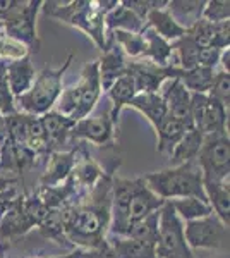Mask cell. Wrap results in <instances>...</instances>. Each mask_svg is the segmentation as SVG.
Returning <instances> with one entry per match:
<instances>
[{"mask_svg": "<svg viewBox=\"0 0 230 258\" xmlns=\"http://www.w3.org/2000/svg\"><path fill=\"white\" fill-rule=\"evenodd\" d=\"M127 73L134 80L137 93H160L163 83L167 80H177L181 69L172 64L167 68H160L151 60L144 59L127 64Z\"/></svg>", "mask_w": 230, "mask_h": 258, "instance_id": "8fae6325", "label": "cell"}, {"mask_svg": "<svg viewBox=\"0 0 230 258\" xmlns=\"http://www.w3.org/2000/svg\"><path fill=\"white\" fill-rule=\"evenodd\" d=\"M100 95H102V85H100L98 60L88 62L83 68L81 78L76 85L62 90L55 103V112L78 122L90 115V112L95 109L96 102L100 100Z\"/></svg>", "mask_w": 230, "mask_h": 258, "instance_id": "277c9868", "label": "cell"}, {"mask_svg": "<svg viewBox=\"0 0 230 258\" xmlns=\"http://www.w3.org/2000/svg\"><path fill=\"white\" fill-rule=\"evenodd\" d=\"M162 98L167 105V112L175 120L184 124L187 129L194 127L191 112V93L184 88V85L179 80H172L165 90H163Z\"/></svg>", "mask_w": 230, "mask_h": 258, "instance_id": "5bb4252c", "label": "cell"}, {"mask_svg": "<svg viewBox=\"0 0 230 258\" xmlns=\"http://www.w3.org/2000/svg\"><path fill=\"white\" fill-rule=\"evenodd\" d=\"M74 164H76V153L74 152H53L48 159L47 170L41 176V188H53L65 182L72 174Z\"/></svg>", "mask_w": 230, "mask_h": 258, "instance_id": "ac0fdd59", "label": "cell"}, {"mask_svg": "<svg viewBox=\"0 0 230 258\" xmlns=\"http://www.w3.org/2000/svg\"><path fill=\"white\" fill-rule=\"evenodd\" d=\"M41 124H43L45 135H47V141L50 150L55 148L57 145H64L65 140L69 138V133L74 126V120L64 117L55 110H50L45 115H41Z\"/></svg>", "mask_w": 230, "mask_h": 258, "instance_id": "4316f807", "label": "cell"}, {"mask_svg": "<svg viewBox=\"0 0 230 258\" xmlns=\"http://www.w3.org/2000/svg\"><path fill=\"white\" fill-rule=\"evenodd\" d=\"M134 189V179H112V202H110V227L114 236H124L129 227L127 210L131 195Z\"/></svg>", "mask_w": 230, "mask_h": 258, "instance_id": "7c38bea8", "label": "cell"}, {"mask_svg": "<svg viewBox=\"0 0 230 258\" xmlns=\"http://www.w3.org/2000/svg\"><path fill=\"white\" fill-rule=\"evenodd\" d=\"M223 50L213 47H199L198 48V66L206 69H215L220 62V55Z\"/></svg>", "mask_w": 230, "mask_h": 258, "instance_id": "b9f144b4", "label": "cell"}, {"mask_svg": "<svg viewBox=\"0 0 230 258\" xmlns=\"http://www.w3.org/2000/svg\"><path fill=\"white\" fill-rule=\"evenodd\" d=\"M213 74H215L213 69H206V68H194L191 71L181 69L177 80L182 83L184 88L189 91V93L208 95L213 83Z\"/></svg>", "mask_w": 230, "mask_h": 258, "instance_id": "4dcf8cb0", "label": "cell"}, {"mask_svg": "<svg viewBox=\"0 0 230 258\" xmlns=\"http://www.w3.org/2000/svg\"><path fill=\"white\" fill-rule=\"evenodd\" d=\"M170 205L174 207L175 214L179 215L181 220H196L203 219L206 215L213 214L211 207L206 202H201L198 198H179V200H170Z\"/></svg>", "mask_w": 230, "mask_h": 258, "instance_id": "1f68e13d", "label": "cell"}, {"mask_svg": "<svg viewBox=\"0 0 230 258\" xmlns=\"http://www.w3.org/2000/svg\"><path fill=\"white\" fill-rule=\"evenodd\" d=\"M31 55L26 45H23L21 41L7 36L4 31H0V62L7 64V62L21 60L24 57Z\"/></svg>", "mask_w": 230, "mask_h": 258, "instance_id": "d590c367", "label": "cell"}, {"mask_svg": "<svg viewBox=\"0 0 230 258\" xmlns=\"http://www.w3.org/2000/svg\"><path fill=\"white\" fill-rule=\"evenodd\" d=\"M43 14L55 18L58 21L79 28L93 41L98 48H107V33H105V12L98 6V0H70V2H41Z\"/></svg>", "mask_w": 230, "mask_h": 258, "instance_id": "3957f363", "label": "cell"}, {"mask_svg": "<svg viewBox=\"0 0 230 258\" xmlns=\"http://www.w3.org/2000/svg\"><path fill=\"white\" fill-rule=\"evenodd\" d=\"M112 181L103 176L86 202L65 209V239L88 249H100L107 243L105 234L110 227Z\"/></svg>", "mask_w": 230, "mask_h": 258, "instance_id": "6da1fadb", "label": "cell"}, {"mask_svg": "<svg viewBox=\"0 0 230 258\" xmlns=\"http://www.w3.org/2000/svg\"><path fill=\"white\" fill-rule=\"evenodd\" d=\"M141 35H143V38H144V55L143 57H146L148 60H151L153 64L160 66V68H167V66L172 64V59H174L172 43H169V41L160 38L153 30H149V28H146V26L143 28Z\"/></svg>", "mask_w": 230, "mask_h": 258, "instance_id": "7402d4cb", "label": "cell"}, {"mask_svg": "<svg viewBox=\"0 0 230 258\" xmlns=\"http://www.w3.org/2000/svg\"><path fill=\"white\" fill-rule=\"evenodd\" d=\"M105 33L120 30V31H131V33H141L144 28V21H141L131 9L119 2L110 12L105 14Z\"/></svg>", "mask_w": 230, "mask_h": 258, "instance_id": "484cf974", "label": "cell"}, {"mask_svg": "<svg viewBox=\"0 0 230 258\" xmlns=\"http://www.w3.org/2000/svg\"><path fill=\"white\" fill-rule=\"evenodd\" d=\"M144 26L149 28V30H153L160 38L169 41V43H174V41L181 40L187 33L186 28H182L181 24L170 16V12L167 9L149 11L148 16H146Z\"/></svg>", "mask_w": 230, "mask_h": 258, "instance_id": "d6986e66", "label": "cell"}, {"mask_svg": "<svg viewBox=\"0 0 230 258\" xmlns=\"http://www.w3.org/2000/svg\"><path fill=\"white\" fill-rule=\"evenodd\" d=\"M41 9L40 0L18 2L16 9L2 19L4 33L11 38L26 45L29 53L40 50V38L36 33V14Z\"/></svg>", "mask_w": 230, "mask_h": 258, "instance_id": "ba28073f", "label": "cell"}, {"mask_svg": "<svg viewBox=\"0 0 230 258\" xmlns=\"http://www.w3.org/2000/svg\"><path fill=\"white\" fill-rule=\"evenodd\" d=\"M186 35L189 36L198 47H211L213 35H215V24L208 23L206 19L201 18L199 21H196L191 28H187Z\"/></svg>", "mask_w": 230, "mask_h": 258, "instance_id": "ab89813d", "label": "cell"}, {"mask_svg": "<svg viewBox=\"0 0 230 258\" xmlns=\"http://www.w3.org/2000/svg\"><path fill=\"white\" fill-rule=\"evenodd\" d=\"M35 78L36 73L31 64V55L6 64V85L14 98L26 93L31 88Z\"/></svg>", "mask_w": 230, "mask_h": 258, "instance_id": "e0dca14e", "label": "cell"}, {"mask_svg": "<svg viewBox=\"0 0 230 258\" xmlns=\"http://www.w3.org/2000/svg\"><path fill=\"white\" fill-rule=\"evenodd\" d=\"M158 258H194L192 249L187 246L184 236V224L175 214L170 202L160 209V222H158L157 239Z\"/></svg>", "mask_w": 230, "mask_h": 258, "instance_id": "52a82bcc", "label": "cell"}, {"mask_svg": "<svg viewBox=\"0 0 230 258\" xmlns=\"http://www.w3.org/2000/svg\"><path fill=\"white\" fill-rule=\"evenodd\" d=\"M114 131L115 124L112 122L110 115H96V117H86L74 122L69 136L76 140H85L96 147H112L114 145Z\"/></svg>", "mask_w": 230, "mask_h": 258, "instance_id": "4fadbf2b", "label": "cell"}, {"mask_svg": "<svg viewBox=\"0 0 230 258\" xmlns=\"http://www.w3.org/2000/svg\"><path fill=\"white\" fill-rule=\"evenodd\" d=\"M143 179L146 186L165 202L179 198H198L208 203L203 186V174L196 160L177 167L149 172L143 176Z\"/></svg>", "mask_w": 230, "mask_h": 258, "instance_id": "7a4b0ae2", "label": "cell"}, {"mask_svg": "<svg viewBox=\"0 0 230 258\" xmlns=\"http://www.w3.org/2000/svg\"><path fill=\"white\" fill-rule=\"evenodd\" d=\"M230 18V2L228 0H210L204 4L203 19L211 24H218Z\"/></svg>", "mask_w": 230, "mask_h": 258, "instance_id": "60d3db41", "label": "cell"}, {"mask_svg": "<svg viewBox=\"0 0 230 258\" xmlns=\"http://www.w3.org/2000/svg\"><path fill=\"white\" fill-rule=\"evenodd\" d=\"M6 141H7V138H6V140L0 138V150H2V147H4V143H6Z\"/></svg>", "mask_w": 230, "mask_h": 258, "instance_id": "f907efd6", "label": "cell"}, {"mask_svg": "<svg viewBox=\"0 0 230 258\" xmlns=\"http://www.w3.org/2000/svg\"><path fill=\"white\" fill-rule=\"evenodd\" d=\"M155 131H157V136H158L157 152L169 157L170 153H172V150L175 148V145L182 140V136L186 135V131H189V129L179 122V120L167 115V117L163 119V122L155 129Z\"/></svg>", "mask_w": 230, "mask_h": 258, "instance_id": "83f0119b", "label": "cell"}, {"mask_svg": "<svg viewBox=\"0 0 230 258\" xmlns=\"http://www.w3.org/2000/svg\"><path fill=\"white\" fill-rule=\"evenodd\" d=\"M184 236L191 249H216L228 244V227L215 214L186 222Z\"/></svg>", "mask_w": 230, "mask_h": 258, "instance_id": "9c48e42d", "label": "cell"}, {"mask_svg": "<svg viewBox=\"0 0 230 258\" xmlns=\"http://www.w3.org/2000/svg\"><path fill=\"white\" fill-rule=\"evenodd\" d=\"M107 40L114 41L117 47H120L124 53L131 57H143L144 55V38L141 33L131 31H110L107 33Z\"/></svg>", "mask_w": 230, "mask_h": 258, "instance_id": "e575fe53", "label": "cell"}, {"mask_svg": "<svg viewBox=\"0 0 230 258\" xmlns=\"http://www.w3.org/2000/svg\"><path fill=\"white\" fill-rule=\"evenodd\" d=\"M204 195H206L208 205L211 207L213 214L218 217L225 226L230 224V191L228 181L221 182H203Z\"/></svg>", "mask_w": 230, "mask_h": 258, "instance_id": "603a6c76", "label": "cell"}, {"mask_svg": "<svg viewBox=\"0 0 230 258\" xmlns=\"http://www.w3.org/2000/svg\"><path fill=\"white\" fill-rule=\"evenodd\" d=\"M18 112V107L14 103V97L11 95L7 85H0V115H9Z\"/></svg>", "mask_w": 230, "mask_h": 258, "instance_id": "ee69618b", "label": "cell"}, {"mask_svg": "<svg viewBox=\"0 0 230 258\" xmlns=\"http://www.w3.org/2000/svg\"><path fill=\"white\" fill-rule=\"evenodd\" d=\"M203 174V182L228 181L230 176V140L228 135H208L196 157Z\"/></svg>", "mask_w": 230, "mask_h": 258, "instance_id": "8992f818", "label": "cell"}, {"mask_svg": "<svg viewBox=\"0 0 230 258\" xmlns=\"http://www.w3.org/2000/svg\"><path fill=\"white\" fill-rule=\"evenodd\" d=\"M208 97L215 98L216 102H220L225 109H228L230 105V74L225 71H218L213 74V83L211 88L208 91Z\"/></svg>", "mask_w": 230, "mask_h": 258, "instance_id": "f35d334b", "label": "cell"}, {"mask_svg": "<svg viewBox=\"0 0 230 258\" xmlns=\"http://www.w3.org/2000/svg\"><path fill=\"white\" fill-rule=\"evenodd\" d=\"M228 60H230V50L227 48V50H223V52H221L220 62H218V64H221V71H225V73H228V69H230Z\"/></svg>", "mask_w": 230, "mask_h": 258, "instance_id": "bcb514c9", "label": "cell"}, {"mask_svg": "<svg viewBox=\"0 0 230 258\" xmlns=\"http://www.w3.org/2000/svg\"><path fill=\"white\" fill-rule=\"evenodd\" d=\"M64 217H65V209L60 210H50L48 217L43 220V224L40 226L43 236L55 239L57 243H62L65 239L64 234Z\"/></svg>", "mask_w": 230, "mask_h": 258, "instance_id": "74e56055", "label": "cell"}, {"mask_svg": "<svg viewBox=\"0 0 230 258\" xmlns=\"http://www.w3.org/2000/svg\"><path fill=\"white\" fill-rule=\"evenodd\" d=\"M158 222H160V210L153 212L148 217L131 224V226L127 227V231H125L124 238H131V239L141 241V243H149L157 246Z\"/></svg>", "mask_w": 230, "mask_h": 258, "instance_id": "f546056e", "label": "cell"}, {"mask_svg": "<svg viewBox=\"0 0 230 258\" xmlns=\"http://www.w3.org/2000/svg\"><path fill=\"white\" fill-rule=\"evenodd\" d=\"M174 53H175V62L174 66L182 71H191L198 66V45L192 41L189 36H182L181 40L172 43Z\"/></svg>", "mask_w": 230, "mask_h": 258, "instance_id": "d6a6232c", "label": "cell"}, {"mask_svg": "<svg viewBox=\"0 0 230 258\" xmlns=\"http://www.w3.org/2000/svg\"><path fill=\"white\" fill-rule=\"evenodd\" d=\"M4 83H6V64L0 62V85H4Z\"/></svg>", "mask_w": 230, "mask_h": 258, "instance_id": "681fc988", "label": "cell"}, {"mask_svg": "<svg viewBox=\"0 0 230 258\" xmlns=\"http://www.w3.org/2000/svg\"><path fill=\"white\" fill-rule=\"evenodd\" d=\"M136 95H137V91H136L134 80H132V76L129 73H125L122 78H119V80L110 86L108 97L112 100V110L108 112V115H110L112 122H114L115 126L119 124L120 110H122L124 107H127L129 102H131Z\"/></svg>", "mask_w": 230, "mask_h": 258, "instance_id": "44dd1931", "label": "cell"}, {"mask_svg": "<svg viewBox=\"0 0 230 258\" xmlns=\"http://www.w3.org/2000/svg\"><path fill=\"white\" fill-rule=\"evenodd\" d=\"M192 122L203 136L228 135V109L208 95L191 93Z\"/></svg>", "mask_w": 230, "mask_h": 258, "instance_id": "30bf717a", "label": "cell"}, {"mask_svg": "<svg viewBox=\"0 0 230 258\" xmlns=\"http://www.w3.org/2000/svg\"><path fill=\"white\" fill-rule=\"evenodd\" d=\"M18 2L19 0H0V19H4L9 12L14 11Z\"/></svg>", "mask_w": 230, "mask_h": 258, "instance_id": "f6af8a7d", "label": "cell"}, {"mask_svg": "<svg viewBox=\"0 0 230 258\" xmlns=\"http://www.w3.org/2000/svg\"><path fill=\"white\" fill-rule=\"evenodd\" d=\"M72 182L74 186H81V188H90L93 189L95 184L103 177V172L98 165L91 160V157H85V160L76 162L72 169Z\"/></svg>", "mask_w": 230, "mask_h": 258, "instance_id": "836d02e7", "label": "cell"}, {"mask_svg": "<svg viewBox=\"0 0 230 258\" xmlns=\"http://www.w3.org/2000/svg\"><path fill=\"white\" fill-rule=\"evenodd\" d=\"M230 45V21L215 24V35H213L211 47L218 50H227Z\"/></svg>", "mask_w": 230, "mask_h": 258, "instance_id": "7bdbcfd3", "label": "cell"}, {"mask_svg": "<svg viewBox=\"0 0 230 258\" xmlns=\"http://www.w3.org/2000/svg\"><path fill=\"white\" fill-rule=\"evenodd\" d=\"M203 138H204L203 133L198 131L196 127L186 131L182 140L175 145L172 153L169 155L170 167H177V165L187 164V162H194L199 153V148H201V145H203Z\"/></svg>", "mask_w": 230, "mask_h": 258, "instance_id": "cb8c5ba5", "label": "cell"}, {"mask_svg": "<svg viewBox=\"0 0 230 258\" xmlns=\"http://www.w3.org/2000/svg\"><path fill=\"white\" fill-rule=\"evenodd\" d=\"M72 59L74 55L70 53L67 60L62 64V68L53 69L50 66L43 68L40 74H36L31 88L24 95L14 98V103H18L23 114L41 117L55 107L57 100L62 93V80H64V74L69 69Z\"/></svg>", "mask_w": 230, "mask_h": 258, "instance_id": "5b68a950", "label": "cell"}, {"mask_svg": "<svg viewBox=\"0 0 230 258\" xmlns=\"http://www.w3.org/2000/svg\"><path fill=\"white\" fill-rule=\"evenodd\" d=\"M131 109H136L137 112L144 115L151 122V126L157 129L163 122V119L169 115L167 105L163 102L160 93H137L134 98L129 102Z\"/></svg>", "mask_w": 230, "mask_h": 258, "instance_id": "ffe728a7", "label": "cell"}, {"mask_svg": "<svg viewBox=\"0 0 230 258\" xmlns=\"http://www.w3.org/2000/svg\"><path fill=\"white\" fill-rule=\"evenodd\" d=\"M127 73V62L124 59V52L114 41L107 40V48L103 50L102 59L98 60L100 85L103 91H108L110 86Z\"/></svg>", "mask_w": 230, "mask_h": 258, "instance_id": "2e32d148", "label": "cell"}, {"mask_svg": "<svg viewBox=\"0 0 230 258\" xmlns=\"http://www.w3.org/2000/svg\"><path fill=\"white\" fill-rule=\"evenodd\" d=\"M163 205H165V200L157 197V195L146 186L143 177L134 179V189H132L131 202H129V210H127L129 226L137 222V220L148 217L153 212L160 210Z\"/></svg>", "mask_w": 230, "mask_h": 258, "instance_id": "9a60e30c", "label": "cell"}, {"mask_svg": "<svg viewBox=\"0 0 230 258\" xmlns=\"http://www.w3.org/2000/svg\"><path fill=\"white\" fill-rule=\"evenodd\" d=\"M204 0H196V2H184V0H174L169 2L167 11L170 12V16L181 24L182 28H191L196 21L203 18V9H204Z\"/></svg>", "mask_w": 230, "mask_h": 258, "instance_id": "f1b7e54d", "label": "cell"}, {"mask_svg": "<svg viewBox=\"0 0 230 258\" xmlns=\"http://www.w3.org/2000/svg\"><path fill=\"white\" fill-rule=\"evenodd\" d=\"M107 243L115 258H158L157 246L149 243H141L124 236H114Z\"/></svg>", "mask_w": 230, "mask_h": 258, "instance_id": "d4e9b609", "label": "cell"}, {"mask_svg": "<svg viewBox=\"0 0 230 258\" xmlns=\"http://www.w3.org/2000/svg\"><path fill=\"white\" fill-rule=\"evenodd\" d=\"M83 258H100V249H90V251L85 253Z\"/></svg>", "mask_w": 230, "mask_h": 258, "instance_id": "c3c4849f", "label": "cell"}, {"mask_svg": "<svg viewBox=\"0 0 230 258\" xmlns=\"http://www.w3.org/2000/svg\"><path fill=\"white\" fill-rule=\"evenodd\" d=\"M23 214L29 229H31L35 226L40 227L43 224V220L48 217L50 210L41 203V200L36 195H33L29 198H23Z\"/></svg>", "mask_w": 230, "mask_h": 258, "instance_id": "8d00e7d4", "label": "cell"}, {"mask_svg": "<svg viewBox=\"0 0 230 258\" xmlns=\"http://www.w3.org/2000/svg\"><path fill=\"white\" fill-rule=\"evenodd\" d=\"M11 182H14V181H11V179H7V177H2V176H0V191H6V188L11 184Z\"/></svg>", "mask_w": 230, "mask_h": 258, "instance_id": "7dc6e473", "label": "cell"}]
</instances>
